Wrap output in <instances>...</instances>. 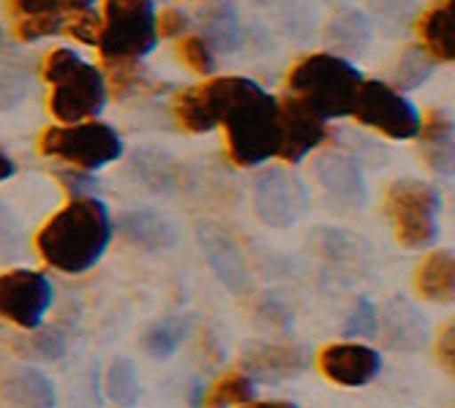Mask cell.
<instances>
[{
	"label": "cell",
	"mask_w": 455,
	"mask_h": 408,
	"mask_svg": "<svg viewBox=\"0 0 455 408\" xmlns=\"http://www.w3.org/2000/svg\"><path fill=\"white\" fill-rule=\"evenodd\" d=\"M172 114L188 134H211L221 126L237 167H259L278 155V98L248 76H208L175 96Z\"/></svg>",
	"instance_id": "obj_1"
},
{
	"label": "cell",
	"mask_w": 455,
	"mask_h": 408,
	"mask_svg": "<svg viewBox=\"0 0 455 408\" xmlns=\"http://www.w3.org/2000/svg\"><path fill=\"white\" fill-rule=\"evenodd\" d=\"M112 242L109 208L96 196H76L36 234V251L50 267L79 275L101 262Z\"/></svg>",
	"instance_id": "obj_2"
},
{
	"label": "cell",
	"mask_w": 455,
	"mask_h": 408,
	"mask_svg": "<svg viewBox=\"0 0 455 408\" xmlns=\"http://www.w3.org/2000/svg\"><path fill=\"white\" fill-rule=\"evenodd\" d=\"M41 76L50 85V112L58 122H85L104 112L109 98L107 74L76 50H52L41 66Z\"/></svg>",
	"instance_id": "obj_3"
},
{
	"label": "cell",
	"mask_w": 455,
	"mask_h": 408,
	"mask_svg": "<svg viewBox=\"0 0 455 408\" xmlns=\"http://www.w3.org/2000/svg\"><path fill=\"white\" fill-rule=\"evenodd\" d=\"M360 85H363L360 71L347 58L333 52L306 55L292 66V71L286 76L289 96L300 98L324 120L352 114Z\"/></svg>",
	"instance_id": "obj_4"
},
{
	"label": "cell",
	"mask_w": 455,
	"mask_h": 408,
	"mask_svg": "<svg viewBox=\"0 0 455 408\" xmlns=\"http://www.w3.org/2000/svg\"><path fill=\"white\" fill-rule=\"evenodd\" d=\"M153 0H104L96 50L104 63H140L158 44Z\"/></svg>",
	"instance_id": "obj_5"
},
{
	"label": "cell",
	"mask_w": 455,
	"mask_h": 408,
	"mask_svg": "<svg viewBox=\"0 0 455 408\" xmlns=\"http://www.w3.org/2000/svg\"><path fill=\"white\" fill-rule=\"evenodd\" d=\"M38 153L63 161L74 169L96 172L123 155V139L109 122L101 120L58 122L38 137Z\"/></svg>",
	"instance_id": "obj_6"
},
{
	"label": "cell",
	"mask_w": 455,
	"mask_h": 408,
	"mask_svg": "<svg viewBox=\"0 0 455 408\" xmlns=\"http://www.w3.org/2000/svg\"><path fill=\"white\" fill-rule=\"evenodd\" d=\"M439 193L423 180H395L385 191V213L393 224L395 239L409 251H423L436 239Z\"/></svg>",
	"instance_id": "obj_7"
},
{
	"label": "cell",
	"mask_w": 455,
	"mask_h": 408,
	"mask_svg": "<svg viewBox=\"0 0 455 408\" xmlns=\"http://www.w3.org/2000/svg\"><path fill=\"white\" fill-rule=\"evenodd\" d=\"M352 117L365 129H374L387 139H415L420 134V112L406 96L382 79H363Z\"/></svg>",
	"instance_id": "obj_8"
},
{
	"label": "cell",
	"mask_w": 455,
	"mask_h": 408,
	"mask_svg": "<svg viewBox=\"0 0 455 408\" xmlns=\"http://www.w3.org/2000/svg\"><path fill=\"white\" fill-rule=\"evenodd\" d=\"M52 283L36 270H12L0 275V318L20 330H36L52 305Z\"/></svg>",
	"instance_id": "obj_9"
},
{
	"label": "cell",
	"mask_w": 455,
	"mask_h": 408,
	"mask_svg": "<svg viewBox=\"0 0 455 408\" xmlns=\"http://www.w3.org/2000/svg\"><path fill=\"white\" fill-rule=\"evenodd\" d=\"M308 208V191L289 169H265L254 183V210L262 224L286 229L298 224Z\"/></svg>",
	"instance_id": "obj_10"
},
{
	"label": "cell",
	"mask_w": 455,
	"mask_h": 408,
	"mask_svg": "<svg viewBox=\"0 0 455 408\" xmlns=\"http://www.w3.org/2000/svg\"><path fill=\"white\" fill-rule=\"evenodd\" d=\"M278 126H281L278 158L286 163L303 161L327 139V120L295 96L278 98Z\"/></svg>",
	"instance_id": "obj_11"
},
{
	"label": "cell",
	"mask_w": 455,
	"mask_h": 408,
	"mask_svg": "<svg viewBox=\"0 0 455 408\" xmlns=\"http://www.w3.org/2000/svg\"><path fill=\"white\" fill-rule=\"evenodd\" d=\"M316 365L322 376L341 387H365L382 371V357L377 349L363 343H330L319 351Z\"/></svg>",
	"instance_id": "obj_12"
},
{
	"label": "cell",
	"mask_w": 455,
	"mask_h": 408,
	"mask_svg": "<svg viewBox=\"0 0 455 408\" xmlns=\"http://www.w3.org/2000/svg\"><path fill=\"white\" fill-rule=\"evenodd\" d=\"M316 183L349 210H360L365 204V180L357 163L336 150L319 153L311 163Z\"/></svg>",
	"instance_id": "obj_13"
},
{
	"label": "cell",
	"mask_w": 455,
	"mask_h": 408,
	"mask_svg": "<svg viewBox=\"0 0 455 408\" xmlns=\"http://www.w3.org/2000/svg\"><path fill=\"white\" fill-rule=\"evenodd\" d=\"M243 373L262 384H278L295 379L308 365V351L289 343H262L243 354Z\"/></svg>",
	"instance_id": "obj_14"
},
{
	"label": "cell",
	"mask_w": 455,
	"mask_h": 408,
	"mask_svg": "<svg viewBox=\"0 0 455 408\" xmlns=\"http://www.w3.org/2000/svg\"><path fill=\"white\" fill-rule=\"evenodd\" d=\"M199 245L208 256L213 272L227 286L229 292H245L248 289V267L240 254L237 239L219 224H202L199 226Z\"/></svg>",
	"instance_id": "obj_15"
},
{
	"label": "cell",
	"mask_w": 455,
	"mask_h": 408,
	"mask_svg": "<svg viewBox=\"0 0 455 408\" xmlns=\"http://www.w3.org/2000/svg\"><path fill=\"white\" fill-rule=\"evenodd\" d=\"M420 44L434 60L455 63V0H436L418 20Z\"/></svg>",
	"instance_id": "obj_16"
},
{
	"label": "cell",
	"mask_w": 455,
	"mask_h": 408,
	"mask_svg": "<svg viewBox=\"0 0 455 408\" xmlns=\"http://www.w3.org/2000/svg\"><path fill=\"white\" fill-rule=\"evenodd\" d=\"M129 172L137 183H142L148 191L156 193H172L180 188V167L178 161L156 147L134 150L129 158Z\"/></svg>",
	"instance_id": "obj_17"
},
{
	"label": "cell",
	"mask_w": 455,
	"mask_h": 408,
	"mask_svg": "<svg viewBox=\"0 0 455 408\" xmlns=\"http://www.w3.org/2000/svg\"><path fill=\"white\" fill-rule=\"evenodd\" d=\"M415 292L439 305L455 302V254L452 251H434L423 259L415 272Z\"/></svg>",
	"instance_id": "obj_18"
},
{
	"label": "cell",
	"mask_w": 455,
	"mask_h": 408,
	"mask_svg": "<svg viewBox=\"0 0 455 408\" xmlns=\"http://www.w3.org/2000/svg\"><path fill=\"white\" fill-rule=\"evenodd\" d=\"M120 231L132 245L142 251H170L178 242V229L158 213L150 210H134L120 218Z\"/></svg>",
	"instance_id": "obj_19"
},
{
	"label": "cell",
	"mask_w": 455,
	"mask_h": 408,
	"mask_svg": "<svg viewBox=\"0 0 455 408\" xmlns=\"http://www.w3.org/2000/svg\"><path fill=\"white\" fill-rule=\"evenodd\" d=\"M382 326H385L382 341L395 351H418L428 338L426 318L411 305H406L403 300H393L387 305Z\"/></svg>",
	"instance_id": "obj_20"
},
{
	"label": "cell",
	"mask_w": 455,
	"mask_h": 408,
	"mask_svg": "<svg viewBox=\"0 0 455 408\" xmlns=\"http://www.w3.org/2000/svg\"><path fill=\"white\" fill-rule=\"evenodd\" d=\"M4 395L17 408H55L58 392L55 384L41 373V371H12L4 384H0Z\"/></svg>",
	"instance_id": "obj_21"
},
{
	"label": "cell",
	"mask_w": 455,
	"mask_h": 408,
	"mask_svg": "<svg viewBox=\"0 0 455 408\" xmlns=\"http://www.w3.org/2000/svg\"><path fill=\"white\" fill-rule=\"evenodd\" d=\"M14 351L22 359L38 362V365L58 362L66 357V335L52 324H41L36 330H28L25 335H20L14 341Z\"/></svg>",
	"instance_id": "obj_22"
},
{
	"label": "cell",
	"mask_w": 455,
	"mask_h": 408,
	"mask_svg": "<svg viewBox=\"0 0 455 408\" xmlns=\"http://www.w3.org/2000/svg\"><path fill=\"white\" fill-rule=\"evenodd\" d=\"M202 35L211 41L216 52H235L240 47V25L235 9L224 4H211L199 12Z\"/></svg>",
	"instance_id": "obj_23"
},
{
	"label": "cell",
	"mask_w": 455,
	"mask_h": 408,
	"mask_svg": "<svg viewBox=\"0 0 455 408\" xmlns=\"http://www.w3.org/2000/svg\"><path fill=\"white\" fill-rule=\"evenodd\" d=\"M434 63L436 60L428 55V50L423 44L420 47L418 44L406 47L398 55L395 66H393V88H398V90H415V88L426 85L431 71H434Z\"/></svg>",
	"instance_id": "obj_24"
},
{
	"label": "cell",
	"mask_w": 455,
	"mask_h": 408,
	"mask_svg": "<svg viewBox=\"0 0 455 408\" xmlns=\"http://www.w3.org/2000/svg\"><path fill=\"white\" fill-rule=\"evenodd\" d=\"M107 397L123 408H129L140 400L142 395V384H140V373L132 359L120 357L107 367V381H104Z\"/></svg>",
	"instance_id": "obj_25"
},
{
	"label": "cell",
	"mask_w": 455,
	"mask_h": 408,
	"mask_svg": "<svg viewBox=\"0 0 455 408\" xmlns=\"http://www.w3.org/2000/svg\"><path fill=\"white\" fill-rule=\"evenodd\" d=\"M186 324H188L186 318H164V321H156L153 326H148V333L142 335L145 351L153 359H170L188 335Z\"/></svg>",
	"instance_id": "obj_26"
},
{
	"label": "cell",
	"mask_w": 455,
	"mask_h": 408,
	"mask_svg": "<svg viewBox=\"0 0 455 408\" xmlns=\"http://www.w3.org/2000/svg\"><path fill=\"white\" fill-rule=\"evenodd\" d=\"M254 395V381L245 373L235 371L221 376L216 384H211V389L204 392L202 408H232V405H245Z\"/></svg>",
	"instance_id": "obj_27"
},
{
	"label": "cell",
	"mask_w": 455,
	"mask_h": 408,
	"mask_svg": "<svg viewBox=\"0 0 455 408\" xmlns=\"http://www.w3.org/2000/svg\"><path fill=\"white\" fill-rule=\"evenodd\" d=\"M368 22L357 14V12H339L327 25V35L330 41L344 50V52H357L368 44Z\"/></svg>",
	"instance_id": "obj_28"
},
{
	"label": "cell",
	"mask_w": 455,
	"mask_h": 408,
	"mask_svg": "<svg viewBox=\"0 0 455 408\" xmlns=\"http://www.w3.org/2000/svg\"><path fill=\"white\" fill-rule=\"evenodd\" d=\"M178 58L196 76H213L216 71V50L211 47V41L204 35H196V33L183 35L178 41Z\"/></svg>",
	"instance_id": "obj_29"
},
{
	"label": "cell",
	"mask_w": 455,
	"mask_h": 408,
	"mask_svg": "<svg viewBox=\"0 0 455 408\" xmlns=\"http://www.w3.org/2000/svg\"><path fill=\"white\" fill-rule=\"evenodd\" d=\"M68 14H38V17H20L14 22V35L25 44H33V41L41 38H52L58 33L66 30Z\"/></svg>",
	"instance_id": "obj_30"
},
{
	"label": "cell",
	"mask_w": 455,
	"mask_h": 408,
	"mask_svg": "<svg viewBox=\"0 0 455 408\" xmlns=\"http://www.w3.org/2000/svg\"><path fill=\"white\" fill-rule=\"evenodd\" d=\"M420 158L434 175L452 177L455 175V139H434V142H420Z\"/></svg>",
	"instance_id": "obj_31"
},
{
	"label": "cell",
	"mask_w": 455,
	"mask_h": 408,
	"mask_svg": "<svg viewBox=\"0 0 455 408\" xmlns=\"http://www.w3.org/2000/svg\"><path fill=\"white\" fill-rule=\"evenodd\" d=\"M377 330H379V316H377L374 302L368 297H360L344 321V333L352 338H371V335H377Z\"/></svg>",
	"instance_id": "obj_32"
},
{
	"label": "cell",
	"mask_w": 455,
	"mask_h": 408,
	"mask_svg": "<svg viewBox=\"0 0 455 408\" xmlns=\"http://www.w3.org/2000/svg\"><path fill=\"white\" fill-rule=\"evenodd\" d=\"M66 33L79 41V44H88V47H96L99 44V33H101V14L96 12H79V14H71L68 22H66Z\"/></svg>",
	"instance_id": "obj_33"
},
{
	"label": "cell",
	"mask_w": 455,
	"mask_h": 408,
	"mask_svg": "<svg viewBox=\"0 0 455 408\" xmlns=\"http://www.w3.org/2000/svg\"><path fill=\"white\" fill-rule=\"evenodd\" d=\"M434 354H436L439 365L455 379V318H450L439 330L436 343H434Z\"/></svg>",
	"instance_id": "obj_34"
},
{
	"label": "cell",
	"mask_w": 455,
	"mask_h": 408,
	"mask_svg": "<svg viewBox=\"0 0 455 408\" xmlns=\"http://www.w3.org/2000/svg\"><path fill=\"white\" fill-rule=\"evenodd\" d=\"M452 137V120L447 117V112L442 109H431L423 122H420V134L418 139L420 142H434V139H447Z\"/></svg>",
	"instance_id": "obj_35"
},
{
	"label": "cell",
	"mask_w": 455,
	"mask_h": 408,
	"mask_svg": "<svg viewBox=\"0 0 455 408\" xmlns=\"http://www.w3.org/2000/svg\"><path fill=\"white\" fill-rule=\"evenodd\" d=\"M188 27H191V20L180 9H167L158 14V35H164V38L180 41L183 35H188Z\"/></svg>",
	"instance_id": "obj_36"
},
{
	"label": "cell",
	"mask_w": 455,
	"mask_h": 408,
	"mask_svg": "<svg viewBox=\"0 0 455 408\" xmlns=\"http://www.w3.org/2000/svg\"><path fill=\"white\" fill-rule=\"evenodd\" d=\"M58 180H60L63 188L71 193V199H76V196H93V188H96V180H93L91 172H85V169H74V167L58 172Z\"/></svg>",
	"instance_id": "obj_37"
},
{
	"label": "cell",
	"mask_w": 455,
	"mask_h": 408,
	"mask_svg": "<svg viewBox=\"0 0 455 408\" xmlns=\"http://www.w3.org/2000/svg\"><path fill=\"white\" fill-rule=\"evenodd\" d=\"M20 248V226L14 216L0 204V259L14 256Z\"/></svg>",
	"instance_id": "obj_38"
},
{
	"label": "cell",
	"mask_w": 455,
	"mask_h": 408,
	"mask_svg": "<svg viewBox=\"0 0 455 408\" xmlns=\"http://www.w3.org/2000/svg\"><path fill=\"white\" fill-rule=\"evenodd\" d=\"M14 17H38V14H66L58 0H12Z\"/></svg>",
	"instance_id": "obj_39"
},
{
	"label": "cell",
	"mask_w": 455,
	"mask_h": 408,
	"mask_svg": "<svg viewBox=\"0 0 455 408\" xmlns=\"http://www.w3.org/2000/svg\"><path fill=\"white\" fill-rule=\"evenodd\" d=\"M60 9L71 17V14H79V12H93V6L99 0H58Z\"/></svg>",
	"instance_id": "obj_40"
},
{
	"label": "cell",
	"mask_w": 455,
	"mask_h": 408,
	"mask_svg": "<svg viewBox=\"0 0 455 408\" xmlns=\"http://www.w3.org/2000/svg\"><path fill=\"white\" fill-rule=\"evenodd\" d=\"M14 172H17V163L12 161V155L0 147V183H6V180H12L14 177Z\"/></svg>",
	"instance_id": "obj_41"
},
{
	"label": "cell",
	"mask_w": 455,
	"mask_h": 408,
	"mask_svg": "<svg viewBox=\"0 0 455 408\" xmlns=\"http://www.w3.org/2000/svg\"><path fill=\"white\" fill-rule=\"evenodd\" d=\"M240 408H298V405L289 400H259V403H245Z\"/></svg>",
	"instance_id": "obj_42"
},
{
	"label": "cell",
	"mask_w": 455,
	"mask_h": 408,
	"mask_svg": "<svg viewBox=\"0 0 455 408\" xmlns=\"http://www.w3.org/2000/svg\"><path fill=\"white\" fill-rule=\"evenodd\" d=\"M196 4H219V0H196Z\"/></svg>",
	"instance_id": "obj_43"
}]
</instances>
